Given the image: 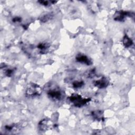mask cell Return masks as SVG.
Returning <instances> with one entry per match:
<instances>
[{"label":"cell","instance_id":"1","mask_svg":"<svg viewBox=\"0 0 135 135\" xmlns=\"http://www.w3.org/2000/svg\"><path fill=\"white\" fill-rule=\"evenodd\" d=\"M42 93L41 88L36 84L32 83L28 85L26 90V94L28 97H35L40 95Z\"/></svg>","mask_w":135,"mask_h":135},{"label":"cell","instance_id":"2","mask_svg":"<svg viewBox=\"0 0 135 135\" xmlns=\"http://www.w3.org/2000/svg\"><path fill=\"white\" fill-rule=\"evenodd\" d=\"M69 99L75 107H80L85 105L91 100L90 98H82L81 95L78 94H72L71 97H70Z\"/></svg>","mask_w":135,"mask_h":135},{"label":"cell","instance_id":"3","mask_svg":"<svg viewBox=\"0 0 135 135\" xmlns=\"http://www.w3.org/2000/svg\"><path fill=\"white\" fill-rule=\"evenodd\" d=\"M38 127L40 130L45 131L51 129L53 127V123L50 119H44L38 123Z\"/></svg>","mask_w":135,"mask_h":135},{"label":"cell","instance_id":"4","mask_svg":"<svg viewBox=\"0 0 135 135\" xmlns=\"http://www.w3.org/2000/svg\"><path fill=\"white\" fill-rule=\"evenodd\" d=\"M109 80L105 77H102L100 79L95 81L94 85L99 89H103L106 88L109 85Z\"/></svg>","mask_w":135,"mask_h":135},{"label":"cell","instance_id":"5","mask_svg":"<svg viewBox=\"0 0 135 135\" xmlns=\"http://www.w3.org/2000/svg\"><path fill=\"white\" fill-rule=\"evenodd\" d=\"M47 94L50 98L55 100H60L62 98V92L59 90H51L48 92Z\"/></svg>","mask_w":135,"mask_h":135},{"label":"cell","instance_id":"6","mask_svg":"<svg viewBox=\"0 0 135 135\" xmlns=\"http://www.w3.org/2000/svg\"><path fill=\"white\" fill-rule=\"evenodd\" d=\"M131 13L120 11L117 12L114 15V20L117 21H122L126 16H131Z\"/></svg>","mask_w":135,"mask_h":135},{"label":"cell","instance_id":"7","mask_svg":"<svg viewBox=\"0 0 135 135\" xmlns=\"http://www.w3.org/2000/svg\"><path fill=\"white\" fill-rule=\"evenodd\" d=\"M76 60L80 63H82L83 64H85L86 65H91L92 64V62L90 59H89L86 55L79 54H78L76 56Z\"/></svg>","mask_w":135,"mask_h":135},{"label":"cell","instance_id":"8","mask_svg":"<svg viewBox=\"0 0 135 135\" xmlns=\"http://www.w3.org/2000/svg\"><path fill=\"white\" fill-rule=\"evenodd\" d=\"M49 47V45L45 43H40L37 45V49H39L40 52L41 54H45L47 53L48 51V49Z\"/></svg>","mask_w":135,"mask_h":135},{"label":"cell","instance_id":"9","mask_svg":"<svg viewBox=\"0 0 135 135\" xmlns=\"http://www.w3.org/2000/svg\"><path fill=\"white\" fill-rule=\"evenodd\" d=\"M92 117L98 121L102 120L103 119V112L101 110H96L92 112Z\"/></svg>","mask_w":135,"mask_h":135},{"label":"cell","instance_id":"10","mask_svg":"<svg viewBox=\"0 0 135 135\" xmlns=\"http://www.w3.org/2000/svg\"><path fill=\"white\" fill-rule=\"evenodd\" d=\"M123 44L125 47H129L132 45L133 41L128 35H126L123 38Z\"/></svg>","mask_w":135,"mask_h":135},{"label":"cell","instance_id":"11","mask_svg":"<svg viewBox=\"0 0 135 135\" xmlns=\"http://www.w3.org/2000/svg\"><path fill=\"white\" fill-rule=\"evenodd\" d=\"M52 17V15L51 14H47L44 16H43L41 18V21L42 22H45L47 21L50 20Z\"/></svg>","mask_w":135,"mask_h":135},{"label":"cell","instance_id":"12","mask_svg":"<svg viewBox=\"0 0 135 135\" xmlns=\"http://www.w3.org/2000/svg\"><path fill=\"white\" fill-rule=\"evenodd\" d=\"M84 84V82L83 81H75L73 83V86L74 88H81Z\"/></svg>","mask_w":135,"mask_h":135},{"label":"cell","instance_id":"13","mask_svg":"<svg viewBox=\"0 0 135 135\" xmlns=\"http://www.w3.org/2000/svg\"><path fill=\"white\" fill-rule=\"evenodd\" d=\"M38 3H40L41 4L43 5H45V6H47L50 4H53L55 3L56 2V1H39L38 2Z\"/></svg>","mask_w":135,"mask_h":135},{"label":"cell","instance_id":"14","mask_svg":"<svg viewBox=\"0 0 135 135\" xmlns=\"http://www.w3.org/2000/svg\"><path fill=\"white\" fill-rule=\"evenodd\" d=\"M13 71L11 69H8V70H7L5 72V74L7 76H11L12 74H13Z\"/></svg>","mask_w":135,"mask_h":135},{"label":"cell","instance_id":"15","mask_svg":"<svg viewBox=\"0 0 135 135\" xmlns=\"http://www.w3.org/2000/svg\"><path fill=\"white\" fill-rule=\"evenodd\" d=\"M21 18L19 17H15L13 19V21L14 22H20L21 21Z\"/></svg>","mask_w":135,"mask_h":135}]
</instances>
